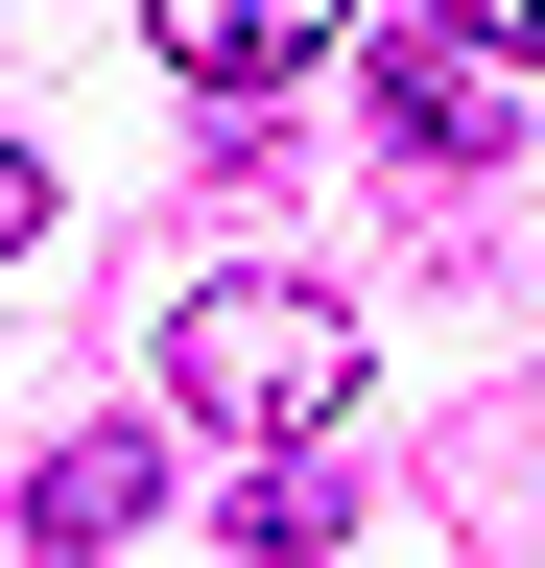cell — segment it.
<instances>
[{
	"label": "cell",
	"mask_w": 545,
	"mask_h": 568,
	"mask_svg": "<svg viewBox=\"0 0 545 568\" xmlns=\"http://www.w3.org/2000/svg\"><path fill=\"white\" fill-rule=\"evenodd\" d=\"M451 48H498V71H545V0H427Z\"/></svg>",
	"instance_id": "cell-5"
},
{
	"label": "cell",
	"mask_w": 545,
	"mask_h": 568,
	"mask_svg": "<svg viewBox=\"0 0 545 568\" xmlns=\"http://www.w3.org/2000/svg\"><path fill=\"white\" fill-rule=\"evenodd\" d=\"M380 119L427 142V166H474V142H522V71H498V48H451V24H403V48H380Z\"/></svg>",
	"instance_id": "cell-3"
},
{
	"label": "cell",
	"mask_w": 545,
	"mask_h": 568,
	"mask_svg": "<svg viewBox=\"0 0 545 568\" xmlns=\"http://www.w3.org/2000/svg\"><path fill=\"white\" fill-rule=\"evenodd\" d=\"M143 497H166V474H143V426H72V450L24 474V545H48V568H95L119 521H143Z\"/></svg>",
	"instance_id": "cell-4"
},
{
	"label": "cell",
	"mask_w": 545,
	"mask_h": 568,
	"mask_svg": "<svg viewBox=\"0 0 545 568\" xmlns=\"http://www.w3.org/2000/svg\"><path fill=\"white\" fill-rule=\"evenodd\" d=\"M143 48L190 71V95H285V71L356 48V0H143Z\"/></svg>",
	"instance_id": "cell-2"
},
{
	"label": "cell",
	"mask_w": 545,
	"mask_h": 568,
	"mask_svg": "<svg viewBox=\"0 0 545 568\" xmlns=\"http://www.w3.org/2000/svg\"><path fill=\"white\" fill-rule=\"evenodd\" d=\"M24 237H48V166H24V142H0V261H24Z\"/></svg>",
	"instance_id": "cell-6"
},
{
	"label": "cell",
	"mask_w": 545,
	"mask_h": 568,
	"mask_svg": "<svg viewBox=\"0 0 545 568\" xmlns=\"http://www.w3.org/2000/svg\"><path fill=\"white\" fill-rule=\"evenodd\" d=\"M166 403L238 426V450H332V403H356V308H332V284H190V308H166Z\"/></svg>",
	"instance_id": "cell-1"
}]
</instances>
